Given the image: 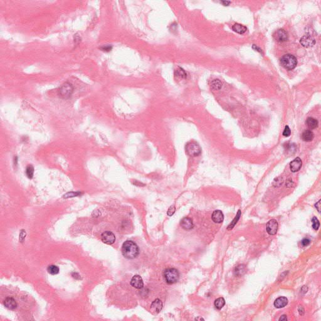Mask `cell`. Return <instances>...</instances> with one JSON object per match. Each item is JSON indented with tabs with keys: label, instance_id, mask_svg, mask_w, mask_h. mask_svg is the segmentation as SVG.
Listing matches in <instances>:
<instances>
[{
	"label": "cell",
	"instance_id": "1",
	"mask_svg": "<svg viewBox=\"0 0 321 321\" xmlns=\"http://www.w3.org/2000/svg\"><path fill=\"white\" fill-rule=\"evenodd\" d=\"M122 253L127 259H134L139 254V248L133 241L127 240L122 245Z\"/></svg>",
	"mask_w": 321,
	"mask_h": 321
},
{
	"label": "cell",
	"instance_id": "2",
	"mask_svg": "<svg viewBox=\"0 0 321 321\" xmlns=\"http://www.w3.org/2000/svg\"><path fill=\"white\" fill-rule=\"evenodd\" d=\"M281 65L287 70L295 68L297 65V60L295 56L291 54H286L280 59Z\"/></svg>",
	"mask_w": 321,
	"mask_h": 321
},
{
	"label": "cell",
	"instance_id": "3",
	"mask_svg": "<svg viewBox=\"0 0 321 321\" xmlns=\"http://www.w3.org/2000/svg\"><path fill=\"white\" fill-rule=\"evenodd\" d=\"M163 277L168 284H173L179 280L180 273L176 269H167L163 272Z\"/></svg>",
	"mask_w": 321,
	"mask_h": 321
},
{
	"label": "cell",
	"instance_id": "4",
	"mask_svg": "<svg viewBox=\"0 0 321 321\" xmlns=\"http://www.w3.org/2000/svg\"><path fill=\"white\" fill-rule=\"evenodd\" d=\"M74 89V87L72 84L68 82H66L60 87L58 90V95L62 99H68L72 95Z\"/></svg>",
	"mask_w": 321,
	"mask_h": 321
},
{
	"label": "cell",
	"instance_id": "5",
	"mask_svg": "<svg viewBox=\"0 0 321 321\" xmlns=\"http://www.w3.org/2000/svg\"><path fill=\"white\" fill-rule=\"evenodd\" d=\"M186 152L191 157L198 156L201 153V148L196 142H190L185 147Z\"/></svg>",
	"mask_w": 321,
	"mask_h": 321
},
{
	"label": "cell",
	"instance_id": "6",
	"mask_svg": "<svg viewBox=\"0 0 321 321\" xmlns=\"http://www.w3.org/2000/svg\"><path fill=\"white\" fill-rule=\"evenodd\" d=\"M273 38L279 42H283L287 41L289 38V35L287 32L283 30V29H279L273 35Z\"/></svg>",
	"mask_w": 321,
	"mask_h": 321
},
{
	"label": "cell",
	"instance_id": "7",
	"mask_svg": "<svg viewBox=\"0 0 321 321\" xmlns=\"http://www.w3.org/2000/svg\"><path fill=\"white\" fill-rule=\"evenodd\" d=\"M101 240L105 244L112 245L115 241V237L111 231H104L101 235Z\"/></svg>",
	"mask_w": 321,
	"mask_h": 321
},
{
	"label": "cell",
	"instance_id": "8",
	"mask_svg": "<svg viewBox=\"0 0 321 321\" xmlns=\"http://www.w3.org/2000/svg\"><path fill=\"white\" fill-rule=\"evenodd\" d=\"M279 225L277 221L275 220H270L266 224V231L269 235H274L277 232Z\"/></svg>",
	"mask_w": 321,
	"mask_h": 321
},
{
	"label": "cell",
	"instance_id": "9",
	"mask_svg": "<svg viewBox=\"0 0 321 321\" xmlns=\"http://www.w3.org/2000/svg\"><path fill=\"white\" fill-rule=\"evenodd\" d=\"M300 43L303 47L309 48L314 45L316 43V40L313 37L309 36V35H304V36H303L300 38Z\"/></svg>",
	"mask_w": 321,
	"mask_h": 321
},
{
	"label": "cell",
	"instance_id": "10",
	"mask_svg": "<svg viewBox=\"0 0 321 321\" xmlns=\"http://www.w3.org/2000/svg\"><path fill=\"white\" fill-rule=\"evenodd\" d=\"M131 285L133 287L137 289H141L144 287V282L142 277L139 275L134 276L131 280Z\"/></svg>",
	"mask_w": 321,
	"mask_h": 321
},
{
	"label": "cell",
	"instance_id": "11",
	"mask_svg": "<svg viewBox=\"0 0 321 321\" xmlns=\"http://www.w3.org/2000/svg\"><path fill=\"white\" fill-rule=\"evenodd\" d=\"M302 162L300 157H297L296 159H294L290 163V168L291 171L293 173L299 171L302 167Z\"/></svg>",
	"mask_w": 321,
	"mask_h": 321
},
{
	"label": "cell",
	"instance_id": "12",
	"mask_svg": "<svg viewBox=\"0 0 321 321\" xmlns=\"http://www.w3.org/2000/svg\"><path fill=\"white\" fill-rule=\"evenodd\" d=\"M163 307V304L162 301L159 299H156L154 300L151 306V310H152L153 313L157 314L159 312L162 310Z\"/></svg>",
	"mask_w": 321,
	"mask_h": 321
},
{
	"label": "cell",
	"instance_id": "13",
	"mask_svg": "<svg viewBox=\"0 0 321 321\" xmlns=\"http://www.w3.org/2000/svg\"><path fill=\"white\" fill-rule=\"evenodd\" d=\"M212 220L216 223H221L224 220V215L220 210H215L212 213Z\"/></svg>",
	"mask_w": 321,
	"mask_h": 321
},
{
	"label": "cell",
	"instance_id": "14",
	"mask_svg": "<svg viewBox=\"0 0 321 321\" xmlns=\"http://www.w3.org/2000/svg\"><path fill=\"white\" fill-rule=\"evenodd\" d=\"M180 225L183 229L186 230H190L192 229L194 227L192 219L188 217L183 218L180 222Z\"/></svg>",
	"mask_w": 321,
	"mask_h": 321
},
{
	"label": "cell",
	"instance_id": "15",
	"mask_svg": "<svg viewBox=\"0 0 321 321\" xmlns=\"http://www.w3.org/2000/svg\"><path fill=\"white\" fill-rule=\"evenodd\" d=\"M4 306L10 310H15L17 307V303L12 297H7L4 300Z\"/></svg>",
	"mask_w": 321,
	"mask_h": 321
},
{
	"label": "cell",
	"instance_id": "16",
	"mask_svg": "<svg viewBox=\"0 0 321 321\" xmlns=\"http://www.w3.org/2000/svg\"><path fill=\"white\" fill-rule=\"evenodd\" d=\"M288 304V299L285 297H280L274 302V306L276 308H282L286 306Z\"/></svg>",
	"mask_w": 321,
	"mask_h": 321
},
{
	"label": "cell",
	"instance_id": "17",
	"mask_svg": "<svg viewBox=\"0 0 321 321\" xmlns=\"http://www.w3.org/2000/svg\"><path fill=\"white\" fill-rule=\"evenodd\" d=\"M301 137L306 142H310L314 139V133L310 130H306L302 132Z\"/></svg>",
	"mask_w": 321,
	"mask_h": 321
},
{
	"label": "cell",
	"instance_id": "18",
	"mask_svg": "<svg viewBox=\"0 0 321 321\" xmlns=\"http://www.w3.org/2000/svg\"><path fill=\"white\" fill-rule=\"evenodd\" d=\"M306 124L307 126V127L310 129H315L319 126L318 121L313 117H309L307 119Z\"/></svg>",
	"mask_w": 321,
	"mask_h": 321
},
{
	"label": "cell",
	"instance_id": "19",
	"mask_svg": "<svg viewBox=\"0 0 321 321\" xmlns=\"http://www.w3.org/2000/svg\"><path fill=\"white\" fill-rule=\"evenodd\" d=\"M247 272L246 266L244 265H238L234 270V274L235 276L237 277H240V276H242L244 275Z\"/></svg>",
	"mask_w": 321,
	"mask_h": 321
},
{
	"label": "cell",
	"instance_id": "20",
	"mask_svg": "<svg viewBox=\"0 0 321 321\" xmlns=\"http://www.w3.org/2000/svg\"><path fill=\"white\" fill-rule=\"evenodd\" d=\"M232 29L236 33H238L239 34H243L247 31V27L242 25L239 24V23H235L233 25Z\"/></svg>",
	"mask_w": 321,
	"mask_h": 321
},
{
	"label": "cell",
	"instance_id": "21",
	"mask_svg": "<svg viewBox=\"0 0 321 321\" xmlns=\"http://www.w3.org/2000/svg\"><path fill=\"white\" fill-rule=\"evenodd\" d=\"M215 307L216 309L220 310L221 309L225 304V300L223 297H219L215 301Z\"/></svg>",
	"mask_w": 321,
	"mask_h": 321
},
{
	"label": "cell",
	"instance_id": "22",
	"mask_svg": "<svg viewBox=\"0 0 321 321\" xmlns=\"http://www.w3.org/2000/svg\"><path fill=\"white\" fill-rule=\"evenodd\" d=\"M47 271H48V272L50 274L54 275L58 274L59 273L60 270H59V268L57 266H56L55 265H49L48 266Z\"/></svg>",
	"mask_w": 321,
	"mask_h": 321
},
{
	"label": "cell",
	"instance_id": "23",
	"mask_svg": "<svg viewBox=\"0 0 321 321\" xmlns=\"http://www.w3.org/2000/svg\"><path fill=\"white\" fill-rule=\"evenodd\" d=\"M241 213H241V211H240V210H238V213H237V214L236 217H235V218L233 220V221L231 222V223L228 225V228H227L228 230H231V229H232V228L235 226V225L237 223L238 221L239 220V219H240V218Z\"/></svg>",
	"mask_w": 321,
	"mask_h": 321
},
{
	"label": "cell",
	"instance_id": "24",
	"mask_svg": "<svg viewBox=\"0 0 321 321\" xmlns=\"http://www.w3.org/2000/svg\"><path fill=\"white\" fill-rule=\"evenodd\" d=\"M222 87V83L218 79H215L211 82V87L213 90H219Z\"/></svg>",
	"mask_w": 321,
	"mask_h": 321
},
{
	"label": "cell",
	"instance_id": "25",
	"mask_svg": "<svg viewBox=\"0 0 321 321\" xmlns=\"http://www.w3.org/2000/svg\"><path fill=\"white\" fill-rule=\"evenodd\" d=\"M175 75L177 77L181 78H186L187 74L185 71L181 68H178L175 71Z\"/></svg>",
	"mask_w": 321,
	"mask_h": 321
},
{
	"label": "cell",
	"instance_id": "26",
	"mask_svg": "<svg viewBox=\"0 0 321 321\" xmlns=\"http://www.w3.org/2000/svg\"><path fill=\"white\" fill-rule=\"evenodd\" d=\"M26 174L29 179H32L34 174V167L32 165H28L26 167Z\"/></svg>",
	"mask_w": 321,
	"mask_h": 321
},
{
	"label": "cell",
	"instance_id": "27",
	"mask_svg": "<svg viewBox=\"0 0 321 321\" xmlns=\"http://www.w3.org/2000/svg\"><path fill=\"white\" fill-rule=\"evenodd\" d=\"M312 222H313V228L315 230H317L320 226V223L318 219L316 217H313V218L312 219Z\"/></svg>",
	"mask_w": 321,
	"mask_h": 321
},
{
	"label": "cell",
	"instance_id": "28",
	"mask_svg": "<svg viewBox=\"0 0 321 321\" xmlns=\"http://www.w3.org/2000/svg\"><path fill=\"white\" fill-rule=\"evenodd\" d=\"M290 134H291L290 129L289 128V127L288 126H286L285 127V129L283 130V136L284 137H289V136H290Z\"/></svg>",
	"mask_w": 321,
	"mask_h": 321
},
{
	"label": "cell",
	"instance_id": "29",
	"mask_svg": "<svg viewBox=\"0 0 321 321\" xmlns=\"http://www.w3.org/2000/svg\"><path fill=\"white\" fill-rule=\"evenodd\" d=\"M80 194H81V193H79V192H77V193H74V192H72V193H68L66 194H65L64 196V198H70V197H77V196H79Z\"/></svg>",
	"mask_w": 321,
	"mask_h": 321
},
{
	"label": "cell",
	"instance_id": "30",
	"mask_svg": "<svg viewBox=\"0 0 321 321\" xmlns=\"http://www.w3.org/2000/svg\"><path fill=\"white\" fill-rule=\"evenodd\" d=\"M175 211H176V208H175L174 206H171V207H169L168 210H167V215L169 216V217H171L172 215H174V213H175Z\"/></svg>",
	"mask_w": 321,
	"mask_h": 321
},
{
	"label": "cell",
	"instance_id": "31",
	"mask_svg": "<svg viewBox=\"0 0 321 321\" xmlns=\"http://www.w3.org/2000/svg\"><path fill=\"white\" fill-rule=\"evenodd\" d=\"M101 49L102 50V51H111V50L112 49V47L111 45H104L102 47H101Z\"/></svg>",
	"mask_w": 321,
	"mask_h": 321
},
{
	"label": "cell",
	"instance_id": "32",
	"mask_svg": "<svg viewBox=\"0 0 321 321\" xmlns=\"http://www.w3.org/2000/svg\"><path fill=\"white\" fill-rule=\"evenodd\" d=\"M301 243L304 247H307L310 243V240L308 238H304L302 240Z\"/></svg>",
	"mask_w": 321,
	"mask_h": 321
},
{
	"label": "cell",
	"instance_id": "33",
	"mask_svg": "<svg viewBox=\"0 0 321 321\" xmlns=\"http://www.w3.org/2000/svg\"><path fill=\"white\" fill-rule=\"evenodd\" d=\"M307 290H308V287L307 286H306V285H304V286L302 287V289L300 290L301 293L302 294V295H304L306 293H307Z\"/></svg>",
	"mask_w": 321,
	"mask_h": 321
},
{
	"label": "cell",
	"instance_id": "34",
	"mask_svg": "<svg viewBox=\"0 0 321 321\" xmlns=\"http://www.w3.org/2000/svg\"><path fill=\"white\" fill-rule=\"evenodd\" d=\"M320 201L321 200H319V201L317 203H316V204H315V207L316 208H317V211L320 213Z\"/></svg>",
	"mask_w": 321,
	"mask_h": 321
},
{
	"label": "cell",
	"instance_id": "35",
	"mask_svg": "<svg viewBox=\"0 0 321 321\" xmlns=\"http://www.w3.org/2000/svg\"><path fill=\"white\" fill-rule=\"evenodd\" d=\"M299 312L300 315L302 316L303 314H304V309H303L302 307L300 306V307H299Z\"/></svg>",
	"mask_w": 321,
	"mask_h": 321
},
{
	"label": "cell",
	"instance_id": "36",
	"mask_svg": "<svg viewBox=\"0 0 321 321\" xmlns=\"http://www.w3.org/2000/svg\"><path fill=\"white\" fill-rule=\"evenodd\" d=\"M287 320V316L285 315H283L280 317V318L279 319V320L280 321H285V320Z\"/></svg>",
	"mask_w": 321,
	"mask_h": 321
},
{
	"label": "cell",
	"instance_id": "37",
	"mask_svg": "<svg viewBox=\"0 0 321 321\" xmlns=\"http://www.w3.org/2000/svg\"><path fill=\"white\" fill-rule=\"evenodd\" d=\"M221 3L223 4V5H225V6H228L231 3V2H228V1H222Z\"/></svg>",
	"mask_w": 321,
	"mask_h": 321
}]
</instances>
